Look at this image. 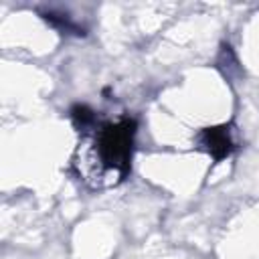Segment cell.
Masks as SVG:
<instances>
[{
  "mask_svg": "<svg viewBox=\"0 0 259 259\" xmlns=\"http://www.w3.org/2000/svg\"><path fill=\"white\" fill-rule=\"evenodd\" d=\"M217 67H219V71L227 79H235L237 75H241V67L237 63V57H235V53L231 51L229 45H223L221 47V53L217 57Z\"/></svg>",
  "mask_w": 259,
  "mask_h": 259,
  "instance_id": "cell-3",
  "label": "cell"
},
{
  "mask_svg": "<svg viewBox=\"0 0 259 259\" xmlns=\"http://www.w3.org/2000/svg\"><path fill=\"white\" fill-rule=\"evenodd\" d=\"M194 148L212 156L214 162L225 160L227 156H231L237 150V140H235L233 125L225 123V125H212V127L200 130L194 136Z\"/></svg>",
  "mask_w": 259,
  "mask_h": 259,
  "instance_id": "cell-2",
  "label": "cell"
},
{
  "mask_svg": "<svg viewBox=\"0 0 259 259\" xmlns=\"http://www.w3.org/2000/svg\"><path fill=\"white\" fill-rule=\"evenodd\" d=\"M71 117H73L75 127H77L81 134L87 132V130H91V127L97 123V115H95V111L89 109L87 105H75V107L71 109Z\"/></svg>",
  "mask_w": 259,
  "mask_h": 259,
  "instance_id": "cell-4",
  "label": "cell"
},
{
  "mask_svg": "<svg viewBox=\"0 0 259 259\" xmlns=\"http://www.w3.org/2000/svg\"><path fill=\"white\" fill-rule=\"evenodd\" d=\"M42 18L47 20V22H51L55 28H59V30H63V32H73V34H85L75 22H71L65 14H57V12H53V10H49V12H42Z\"/></svg>",
  "mask_w": 259,
  "mask_h": 259,
  "instance_id": "cell-5",
  "label": "cell"
},
{
  "mask_svg": "<svg viewBox=\"0 0 259 259\" xmlns=\"http://www.w3.org/2000/svg\"><path fill=\"white\" fill-rule=\"evenodd\" d=\"M81 136L73 156L77 176L95 190L123 182L132 168L136 121L130 117L97 121Z\"/></svg>",
  "mask_w": 259,
  "mask_h": 259,
  "instance_id": "cell-1",
  "label": "cell"
}]
</instances>
